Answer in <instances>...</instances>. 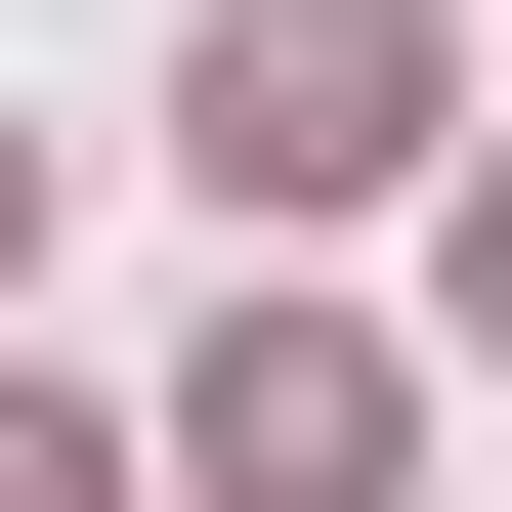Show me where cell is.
I'll list each match as a JSON object with an SVG mask.
<instances>
[{"label":"cell","instance_id":"cell-1","mask_svg":"<svg viewBox=\"0 0 512 512\" xmlns=\"http://www.w3.org/2000/svg\"><path fill=\"white\" fill-rule=\"evenodd\" d=\"M171 128H214V214H342L384 128H427V0H214V43H171Z\"/></svg>","mask_w":512,"mask_h":512},{"label":"cell","instance_id":"cell-3","mask_svg":"<svg viewBox=\"0 0 512 512\" xmlns=\"http://www.w3.org/2000/svg\"><path fill=\"white\" fill-rule=\"evenodd\" d=\"M0 512H128V427H43V384H0Z\"/></svg>","mask_w":512,"mask_h":512},{"label":"cell","instance_id":"cell-4","mask_svg":"<svg viewBox=\"0 0 512 512\" xmlns=\"http://www.w3.org/2000/svg\"><path fill=\"white\" fill-rule=\"evenodd\" d=\"M0 214H43V128H0Z\"/></svg>","mask_w":512,"mask_h":512},{"label":"cell","instance_id":"cell-5","mask_svg":"<svg viewBox=\"0 0 512 512\" xmlns=\"http://www.w3.org/2000/svg\"><path fill=\"white\" fill-rule=\"evenodd\" d=\"M470 299H512V214H470Z\"/></svg>","mask_w":512,"mask_h":512},{"label":"cell","instance_id":"cell-2","mask_svg":"<svg viewBox=\"0 0 512 512\" xmlns=\"http://www.w3.org/2000/svg\"><path fill=\"white\" fill-rule=\"evenodd\" d=\"M171 470H214V512H384V342H342V299H214Z\"/></svg>","mask_w":512,"mask_h":512}]
</instances>
